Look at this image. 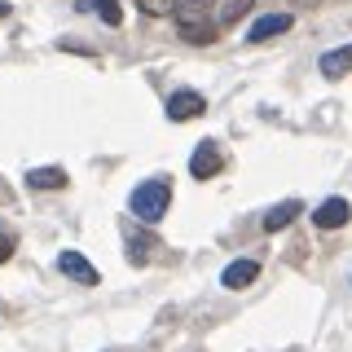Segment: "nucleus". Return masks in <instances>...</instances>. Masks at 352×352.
I'll return each mask as SVG.
<instances>
[{
    "label": "nucleus",
    "instance_id": "7",
    "mask_svg": "<svg viewBox=\"0 0 352 352\" xmlns=\"http://www.w3.org/2000/svg\"><path fill=\"white\" fill-rule=\"evenodd\" d=\"M220 150L212 146V141H203V146H198L194 154H190V172H194V181H212V176L220 172Z\"/></svg>",
    "mask_w": 352,
    "mask_h": 352
},
{
    "label": "nucleus",
    "instance_id": "4",
    "mask_svg": "<svg viewBox=\"0 0 352 352\" xmlns=\"http://www.w3.org/2000/svg\"><path fill=\"white\" fill-rule=\"evenodd\" d=\"M207 110L203 93H194V88H181V93L168 97V119H176V124H185V119H198Z\"/></svg>",
    "mask_w": 352,
    "mask_h": 352
},
{
    "label": "nucleus",
    "instance_id": "3",
    "mask_svg": "<svg viewBox=\"0 0 352 352\" xmlns=\"http://www.w3.org/2000/svg\"><path fill=\"white\" fill-rule=\"evenodd\" d=\"M58 269H62L75 286H97V282H102V273H97L93 264L84 260V251H62V256H58Z\"/></svg>",
    "mask_w": 352,
    "mask_h": 352
},
{
    "label": "nucleus",
    "instance_id": "14",
    "mask_svg": "<svg viewBox=\"0 0 352 352\" xmlns=\"http://www.w3.org/2000/svg\"><path fill=\"white\" fill-rule=\"evenodd\" d=\"M137 5H141V14L163 18V14H176V5H181V0H137Z\"/></svg>",
    "mask_w": 352,
    "mask_h": 352
},
{
    "label": "nucleus",
    "instance_id": "15",
    "mask_svg": "<svg viewBox=\"0 0 352 352\" xmlns=\"http://www.w3.org/2000/svg\"><path fill=\"white\" fill-rule=\"evenodd\" d=\"M247 9H251V0H229V5H225V14H220V27H229V22L242 18Z\"/></svg>",
    "mask_w": 352,
    "mask_h": 352
},
{
    "label": "nucleus",
    "instance_id": "6",
    "mask_svg": "<svg viewBox=\"0 0 352 352\" xmlns=\"http://www.w3.org/2000/svg\"><path fill=\"white\" fill-rule=\"evenodd\" d=\"M348 216H352L348 198H326V203L313 212V225H317V229H344Z\"/></svg>",
    "mask_w": 352,
    "mask_h": 352
},
{
    "label": "nucleus",
    "instance_id": "11",
    "mask_svg": "<svg viewBox=\"0 0 352 352\" xmlns=\"http://www.w3.org/2000/svg\"><path fill=\"white\" fill-rule=\"evenodd\" d=\"M124 242H128V260H132V264H146V260H150L154 238H146V234H137L132 225H124Z\"/></svg>",
    "mask_w": 352,
    "mask_h": 352
},
{
    "label": "nucleus",
    "instance_id": "8",
    "mask_svg": "<svg viewBox=\"0 0 352 352\" xmlns=\"http://www.w3.org/2000/svg\"><path fill=\"white\" fill-rule=\"evenodd\" d=\"M260 278V264L256 260H234L225 273H220V286H229V291H242V286H251Z\"/></svg>",
    "mask_w": 352,
    "mask_h": 352
},
{
    "label": "nucleus",
    "instance_id": "17",
    "mask_svg": "<svg viewBox=\"0 0 352 352\" xmlns=\"http://www.w3.org/2000/svg\"><path fill=\"white\" fill-rule=\"evenodd\" d=\"M0 18H9V5H5V0H0Z\"/></svg>",
    "mask_w": 352,
    "mask_h": 352
},
{
    "label": "nucleus",
    "instance_id": "16",
    "mask_svg": "<svg viewBox=\"0 0 352 352\" xmlns=\"http://www.w3.org/2000/svg\"><path fill=\"white\" fill-rule=\"evenodd\" d=\"M9 256H14V238H9V234H0V264H5Z\"/></svg>",
    "mask_w": 352,
    "mask_h": 352
},
{
    "label": "nucleus",
    "instance_id": "18",
    "mask_svg": "<svg viewBox=\"0 0 352 352\" xmlns=\"http://www.w3.org/2000/svg\"><path fill=\"white\" fill-rule=\"evenodd\" d=\"M300 5H317V0H300Z\"/></svg>",
    "mask_w": 352,
    "mask_h": 352
},
{
    "label": "nucleus",
    "instance_id": "12",
    "mask_svg": "<svg viewBox=\"0 0 352 352\" xmlns=\"http://www.w3.org/2000/svg\"><path fill=\"white\" fill-rule=\"evenodd\" d=\"M27 185H31V190H62L66 172L62 168H31L27 172Z\"/></svg>",
    "mask_w": 352,
    "mask_h": 352
},
{
    "label": "nucleus",
    "instance_id": "10",
    "mask_svg": "<svg viewBox=\"0 0 352 352\" xmlns=\"http://www.w3.org/2000/svg\"><path fill=\"white\" fill-rule=\"evenodd\" d=\"M300 212H304V203H300V198H286V203H278L269 216H264V229H269V234H278V229H286V225H291V220L300 216Z\"/></svg>",
    "mask_w": 352,
    "mask_h": 352
},
{
    "label": "nucleus",
    "instance_id": "9",
    "mask_svg": "<svg viewBox=\"0 0 352 352\" xmlns=\"http://www.w3.org/2000/svg\"><path fill=\"white\" fill-rule=\"evenodd\" d=\"M322 75L326 80H344V75L352 71V44H339V49H330V53H322Z\"/></svg>",
    "mask_w": 352,
    "mask_h": 352
},
{
    "label": "nucleus",
    "instance_id": "2",
    "mask_svg": "<svg viewBox=\"0 0 352 352\" xmlns=\"http://www.w3.org/2000/svg\"><path fill=\"white\" fill-rule=\"evenodd\" d=\"M168 203H172V185H168V181H141L137 190H132V216L146 220V225L163 220Z\"/></svg>",
    "mask_w": 352,
    "mask_h": 352
},
{
    "label": "nucleus",
    "instance_id": "13",
    "mask_svg": "<svg viewBox=\"0 0 352 352\" xmlns=\"http://www.w3.org/2000/svg\"><path fill=\"white\" fill-rule=\"evenodd\" d=\"M84 9H93L97 18L106 22V27H119V22H124V9H119V0H80Z\"/></svg>",
    "mask_w": 352,
    "mask_h": 352
},
{
    "label": "nucleus",
    "instance_id": "5",
    "mask_svg": "<svg viewBox=\"0 0 352 352\" xmlns=\"http://www.w3.org/2000/svg\"><path fill=\"white\" fill-rule=\"evenodd\" d=\"M295 27V18L291 14H264L251 22V31H247V40L251 44H264V40H273V36H282V31H291Z\"/></svg>",
    "mask_w": 352,
    "mask_h": 352
},
{
    "label": "nucleus",
    "instance_id": "1",
    "mask_svg": "<svg viewBox=\"0 0 352 352\" xmlns=\"http://www.w3.org/2000/svg\"><path fill=\"white\" fill-rule=\"evenodd\" d=\"M212 9H216V0H181L176 5V31H181V40H190V44H212L216 40V22H212Z\"/></svg>",
    "mask_w": 352,
    "mask_h": 352
}]
</instances>
